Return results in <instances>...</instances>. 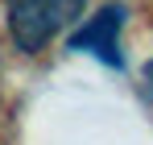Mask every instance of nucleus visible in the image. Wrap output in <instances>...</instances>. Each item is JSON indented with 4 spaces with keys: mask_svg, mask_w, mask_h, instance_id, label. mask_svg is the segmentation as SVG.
<instances>
[{
    "mask_svg": "<svg viewBox=\"0 0 153 145\" xmlns=\"http://www.w3.org/2000/svg\"><path fill=\"white\" fill-rule=\"evenodd\" d=\"M87 13V0H4L8 37L21 54H42L58 33L75 29Z\"/></svg>",
    "mask_w": 153,
    "mask_h": 145,
    "instance_id": "1",
    "label": "nucleus"
},
{
    "mask_svg": "<svg viewBox=\"0 0 153 145\" xmlns=\"http://www.w3.org/2000/svg\"><path fill=\"white\" fill-rule=\"evenodd\" d=\"M128 21V8L124 4H103L95 17H83V21L71 29L66 37V50L75 54H87L112 71H124V50H120V29Z\"/></svg>",
    "mask_w": 153,
    "mask_h": 145,
    "instance_id": "2",
    "label": "nucleus"
}]
</instances>
